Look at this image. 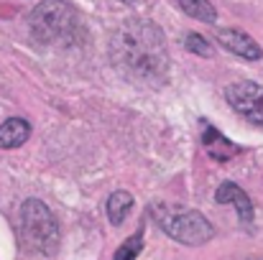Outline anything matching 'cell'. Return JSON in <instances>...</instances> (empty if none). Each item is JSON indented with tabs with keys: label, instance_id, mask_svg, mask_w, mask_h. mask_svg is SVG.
Listing matches in <instances>:
<instances>
[{
	"label": "cell",
	"instance_id": "cell-1",
	"mask_svg": "<svg viewBox=\"0 0 263 260\" xmlns=\"http://www.w3.org/2000/svg\"><path fill=\"white\" fill-rule=\"evenodd\" d=\"M115 64L138 79H164L169 72V54L164 33L151 21H125L112 36Z\"/></svg>",
	"mask_w": 263,
	"mask_h": 260
},
{
	"label": "cell",
	"instance_id": "cell-2",
	"mask_svg": "<svg viewBox=\"0 0 263 260\" xmlns=\"http://www.w3.org/2000/svg\"><path fill=\"white\" fill-rule=\"evenodd\" d=\"M28 26L41 44H72L82 36L80 15L64 0H46L36 5Z\"/></svg>",
	"mask_w": 263,
	"mask_h": 260
},
{
	"label": "cell",
	"instance_id": "cell-3",
	"mask_svg": "<svg viewBox=\"0 0 263 260\" xmlns=\"http://www.w3.org/2000/svg\"><path fill=\"white\" fill-rule=\"evenodd\" d=\"M151 217L154 222L181 245H204L215 230L212 225L204 219V214L194 212V209H181L176 204H154L151 207Z\"/></svg>",
	"mask_w": 263,
	"mask_h": 260
},
{
	"label": "cell",
	"instance_id": "cell-4",
	"mask_svg": "<svg viewBox=\"0 0 263 260\" xmlns=\"http://www.w3.org/2000/svg\"><path fill=\"white\" fill-rule=\"evenodd\" d=\"M21 235H23V243L31 250L41 253V255H51L59 248V225H57V217L39 199H28L21 207Z\"/></svg>",
	"mask_w": 263,
	"mask_h": 260
},
{
	"label": "cell",
	"instance_id": "cell-5",
	"mask_svg": "<svg viewBox=\"0 0 263 260\" xmlns=\"http://www.w3.org/2000/svg\"><path fill=\"white\" fill-rule=\"evenodd\" d=\"M225 99L230 107L246 120L263 128V85L258 82H235L225 89Z\"/></svg>",
	"mask_w": 263,
	"mask_h": 260
},
{
	"label": "cell",
	"instance_id": "cell-6",
	"mask_svg": "<svg viewBox=\"0 0 263 260\" xmlns=\"http://www.w3.org/2000/svg\"><path fill=\"white\" fill-rule=\"evenodd\" d=\"M217 44L222 49H228L230 54H238V56H243L248 62H258L263 56L261 46L248 33H243L238 28H222V31H217Z\"/></svg>",
	"mask_w": 263,
	"mask_h": 260
},
{
	"label": "cell",
	"instance_id": "cell-7",
	"mask_svg": "<svg viewBox=\"0 0 263 260\" xmlns=\"http://www.w3.org/2000/svg\"><path fill=\"white\" fill-rule=\"evenodd\" d=\"M215 199H217L220 204H233L243 225H251V222H253V204H251V196H248L238 184H233V181L220 184Z\"/></svg>",
	"mask_w": 263,
	"mask_h": 260
},
{
	"label": "cell",
	"instance_id": "cell-8",
	"mask_svg": "<svg viewBox=\"0 0 263 260\" xmlns=\"http://www.w3.org/2000/svg\"><path fill=\"white\" fill-rule=\"evenodd\" d=\"M202 143H204V151L210 153V158H215V161H230V158H235L238 153H240V148L233 143V141H228L217 128H212V125H204V130H202Z\"/></svg>",
	"mask_w": 263,
	"mask_h": 260
},
{
	"label": "cell",
	"instance_id": "cell-9",
	"mask_svg": "<svg viewBox=\"0 0 263 260\" xmlns=\"http://www.w3.org/2000/svg\"><path fill=\"white\" fill-rule=\"evenodd\" d=\"M31 123L23 117H10L0 125V148H18L28 141Z\"/></svg>",
	"mask_w": 263,
	"mask_h": 260
},
{
	"label": "cell",
	"instance_id": "cell-10",
	"mask_svg": "<svg viewBox=\"0 0 263 260\" xmlns=\"http://www.w3.org/2000/svg\"><path fill=\"white\" fill-rule=\"evenodd\" d=\"M174 3L194 21H202V23H215L217 21V8L210 0H174Z\"/></svg>",
	"mask_w": 263,
	"mask_h": 260
},
{
	"label": "cell",
	"instance_id": "cell-11",
	"mask_svg": "<svg viewBox=\"0 0 263 260\" xmlns=\"http://www.w3.org/2000/svg\"><path fill=\"white\" fill-rule=\"evenodd\" d=\"M133 209V196L128 191H115L107 199V217L112 225H123V219L128 217V212Z\"/></svg>",
	"mask_w": 263,
	"mask_h": 260
},
{
	"label": "cell",
	"instance_id": "cell-12",
	"mask_svg": "<svg viewBox=\"0 0 263 260\" xmlns=\"http://www.w3.org/2000/svg\"><path fill=\"white\" fill-rule=\"evenodd\" d=\"M143 250V230H138L133 237H128L120 248H118V253H115V260H136V255Z\"/></svg>",
	"mask_w": 263,
	"mask_h": 260
},
{
	"label": "cell",
	"instance_id": "cell-13",
	"mask_svg": "<svg viewBox=\"0 0 263 260\" xmlns=\"http://www.w3.org/2000/svg\"><path fill=\"white\" fill-rule=\"evenodd\" d=\"M184 46H186V51H192V54L212 56V44H210L204 36H199V33H189V36L184 38Z\"/></svg>",
	"mask_w": 263,
	"mask_h": 260
},
{
	"label": "cell",
	"instance_id": "cell-14",
	"mask_svg": "<svg viewBox=\"0 0 263 260\" xmlns=\"http://www.w3.org/2000/svg\"><path fill=\"white\" fill-rule=\"evenodd\" d=\"M120 3H128V5H136V3H146V0H120Z\"/></svg>",
	"mask_w": 263,
	"mask_h": 260
},
{
	"label": "cell",
	"instance_id": "cell-15",
	"mask_svg": "<svg viewBox=\"0 0 263 260\" xmlns=\"http://www.w3.org/2000/svg\"><path fill=\"white\" fill-rule=\"evenodd\" d=\"M248 260H256V258H248Z\"/></svg>",
	"mask_w": 263,
	"mask_h": 260
}]
</instances>
